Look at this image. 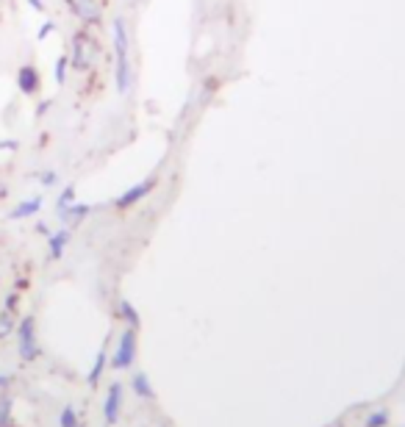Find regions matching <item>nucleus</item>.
<instances>
[{
    "mask_svg": "<svg viewBox=\"0 0 405 427\" xmlns=\"http://www.w3.org/2000/svg\"><path fill=\"white\" fill-rule=\"evenodd\" d=\"M14 333H17V355H20V361L34 364V361L39 358V352H42L39 338H37V322H34V317H23V319L17 322Z\"/></svg>",
    "mask_w": 405,
    "mask_h": 427,
    "instance_id": "f257e3e1",
    "label": "nucleus"
},
{
    "mask_svg": "<svg viewBox=\"0 0 405 427\" xmlns=\"http://www.w3.org/2000/svg\"><path fill=\"white\" fill-rule=\"evenodd\" d=\"M134 361H136V328H128L120 336V344H117V352L111 358V367L114 369H131Z\"/></svg>",
    "mask_w": 405,
    "mask_h": 427,
    "instance_id": "f03ea898",
    "label": "nucleus"
},
{
    "mask_svg": "<svg viewBox=\"0 0 405 427\" xmlns=\"http://www.w3.org/2000/svg\"><path fill=\"white\" fill-rule=\"evenodd\" d=\"M120 411H123V385L120 383H111L108 391H106V402H103V419L106 425L114 427L120 422Z\"/></svg>",
    "mask_w": 405,
    "mask_h": 427,
    "instance_id": "7ed1b4c3",
    "label": "nucleus"
},
{
    "mask_svg": "<svg viewBox=\"0 0 405 427\" xmlns=\"http://www.w3.org/2000/svg\"><path fill=\"white\" fill-rule=\"evenodd\" d=\"M39 72H37V67H31V64H23L20 70H17V89L23 92V95H37L39 92Z\"/></svg>",
    "mask_w": 405,
    "mask_h": 427,
    "instance_id": "20e7f679",
    "label": "nucleus"
},
{
    "mask_svg": "<svg viewBox=\"0 0 405 427\" xmlns=\"http://www.w3.org/2000/svg\"><path fill=\"white\" fill-rule=\"evenodd\" d=\"M14 400L8 391H0V427H17L14 422Z\"/></svg>",
    "mask_w": 405,
    "mask_h": 427,
    "instance_id": "39448f33",
    "label": "nucleus"
},
{
    "mask_svg": "<svg viewBox=\"0 0 405 427\" xmlns=\"http://www.w3.org/2000/svg\"><path fill=\"white\" fill-rule=\"evenodd\" d=\"M131 385H134V394L139 400H156V391H153L150 378H147L144 372H136L134 380H131Z\"/></svg>",
    "mask_w": 405,
    "mask_h": 427,
    "instance_id": "423d86ee",
    "label": "nucleus"
},
{
    "mask_svg": "<svg viewBox=\"0 0 405 427\" xmlns=\"http://www.w3.org/2000/svg\"><path fill=\"white\" fill-rule=\"evenodd\" d=\"M39 208H42V200H39V197L25 200V203H20V205H17V208L8 214V219H25V217H34Z\"/></svg>",
    "mask_w": 405,
    "mask_h": 427,
    "instance_id": "0eeeda50",
    "label": "nucleus"
},
{
    "mask_svg": "<svg viewBox=\"0 0 405 427\" xmlns=\"http://www.w3.org/2000/svg\"><path fill=\"white\" fill-rule=\"evenodd\" d=\"M106 364H108V358H106V350H100V352H97V358H94V367H92L89 375H87V383H89L92 388H97V383H100L103 372H106Z\"/></svg>",
    "mask_w": 405,
    "mask_h": 427,
    "instance_id": "6e6552de",
    "label": "nucleus"
},
{
    "mask_svg": "<svg viewBox=\"0 0 405 427\" xmlns=\"http://www.w3.org/2000/svg\"><path fill=\"white\" fill-rule=\"evenodd\" d=\"M389 422H392L389 408H378V411H372V414L363 419V427H386Z\"/></svg>",
    "mask_w": 405,
    "mask_h": 427,
    "instance_id": "1a4fd4ad",
    "label": "nucleus"
},
{
    "mask_svg": "<svg viewBox=\"0 0 405 427\" xmlns=\"http://www.w3.org/2000/svg\"><path fill=\"white\" fill-rule=\"evenodd\" d=\"M67 241H70V234H67V231L53 234V236H50V258H61V253H64Z\"/></svg>",
    "mask_w": 405,
    "mask_h": 427,
    "instance_id": "9d476101",
    "label": "nucleus"
},
{
    "mask_svg": "<svg viewBox=\"0 0 405 427\" xmlns=\"http://www.w3.org/2000/svg\"><path fill=\"white\" fill-rule=\"evenodd\" d=\"M58 427H81V419H78V411L73 405H64L61 414H58Z\"/></svg>",
    "mask_w": 405,
    "mask_h": 427,
    "instance_id": "9b49d317",
    "label": "nucleus"
},
{
    "mask_svg": "<svg viewBox=\"0 0 405 427\" xmlns=\"http://www.w3.org/2000/svg\"><path fill=\"white\" fill-rule=\"evenodd\" d=\"M14 328H17L14 314L11 311H0V338H6L8 333H14Z\"/></svg>",
    "mask_w": 405,
    "mask_h": 427,
    "instance_id": "f8f14e48",
    "label": "nucleus"
},
{
    "mask_svg": "<svg viewBox=\"0 0 405 427\" xmlns=\"http://www.w3.org/2000/svg\"><path fill=\"white\" fill-rule=\"evenodd\" d=\"M120 314H123V319H125L131 328H136V325H139V317H136V311L128 305V302H120Z\"/></svg>",
    "mask_w": 405,
    "mask_h": 427,
    "instance_id": "ddd939ff",
    "label": "nucleus"
},
{
    "mask_svg": "<svg viewBox=\"0 0 405 427\" xmlns=\"http://www.w3.org/2000/svg\"><path fill=\"white\" fill-rule=\"evenodd\" d=\"M53 31H56V25H53V23H50V20H47L45 25H42V28H39V34H37V37H39V39H47V37H50V34H53Z\"/></svg>",
    "mask_w": 405,
    "mask_h": 427,
    "instance_id": "4468645a",
    "label": "nucleus"
},
{
    "mask_svg": "<svg viewBox=\"0 0 405 427\" xmlns=\"http://www.w3.org/2000/svg\"><path fill=\"white\" fill-rule=\"evenodd\" d=\"M70 200H73V189H67L61 197H58V211H61V208H67V205H70Z\"/></svg>",
    "mask_w": 405,
    "mask_h": 427,
    "instance_id": "2eb2a0df",
    "label": "nucleus"
},
{
    "mask_svg": "<svg viewBox=\"0 0 405 427\" xmlns=\"http://www.w3.org/2000/svg\"><path fill=\"white\" fill-rule=\"evenodd\" d=\"M17 300H20L17 294H8V297H6V311H11V314H14V311H17Z\"/></svg>",
    "mask_w": 405,
    "mask_h": 427,
    "instance_id": "dca6fc26",
    "label": "nucleus"
},
{
    "mask_svg": "<svg viewBox=\"0 0 405 427\" xmlns=\"http://www.w3.org/2000/svg\"><path fill=\"white\" fill-rule=\"evenodd\" d=\"M25 3H28V6L34 8V11H39V14H45V0H25Z\"/></svg>",
    "mask_w": 405,
    "mask_h": 427,
    "instance_id": "f3484780",
    "label": "nucleus"
},
{
    "mask_svg": "<svg viewBox=\"0 0 405 427\" xmlns=\"http://www.w3.org/2000/svg\"><path fill=\"white\" fill-rule=\"evenodd\" d=\"M39 181H42L45 186H50V184H56V172H42V175H39Z\"/></svg>",
    "mask_w": 405,
    "mask_h": 427,
    "instance_id": "a211bd4d",
    "label": "nucleus"
},
{
    "mask_svg": "<svg viewBox=\"0 0 405 427\" xmlns=\"http://www.w3.org/2000/svg\"><path fill=\"white\" fill-rule=\"evenodd\" d=\"M11 375H0V391H8L11 388Z\"/></svg>",
    "mask_w": 405,
    "mask_h": 427,
    "instance_id": "6ab92c4d",
    "label": "nucleus"
},
{
    "mask_svg": "<svg viewBox=\"0 0 405 427\" xmlns=\"http://www.w3.org/2000/svg\"><path fill=\"white\" fill-rule=\"evenodd\" d=\"M0 3H3V0H0Z\"/></svg>",
    "mask_w": 405,
    "mask_h": 427,
    "instance_id": "aec40b11",
    "label": "nucleus"
}]
</instances>
